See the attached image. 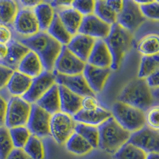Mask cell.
<instances>
[{
    "mask_svg": "<svg viewBox=\"0 0 159 159\" xmlns=\"http://www.w3.org/2000/svg\"><path fill=\"white\" fill-rule=\"evenodd\" d=\"M17 41L36 53L42 62L44 71H53L55 61L63 45L57 42L47 32L39 31L34 36L18 38Z\"/></svg>",
    "mask_w": 159,
    "mask_h": 159,
    "instance_id": "6da1fadb",
    "label": "cell"
},
{
    "mask_svg": "<svg viewBox=\"0 0 159 159\" xmlns=\"http://www.w3.org/2000/svg\"><path fill=\"white\" fill-rule=\"evenodd\" d=\"M118 101L146 112L154 107V99L145 79L133 80L127 84L118 96Z\"/></svg>",
    "mask_w": 159,
    "mask_h": 159,
    "instance_id": "7a4b0ae2",
    "label": "cell"
},
{
    "mask_svg": "<svg viewBox=\"0 0 159 159\" xmlns=\"http://www.w3.org/2000/svg\"><path fill=\"white\" fill-rule=\"evenodd\" d=\"M97 128L99 131L98 147L112 154L127 143L130 136V132L123 129L112 116L98 126Z\"/></svg>",
    "mask_w": 159,
    "mask_h": 159,
    "instance_id": "3957f363",
    "label": "cell"
},
{
    "mask_svg": "<svg viewBox=\"0 0 159 159\" xmlns=\"http://www.w3.org/2000/svg\"><path fill=\"white\" fill-rule=\"evenodd\" d=\"M111 56L112 63L111 69L117 70L120 66L126 52H128L131 46V33L123 29L119 24L111 25L109 34L103 39Z\"/></svg>",
    "mask_w": 159,
    "mask_h": 159,
    "instance_id": "277c9868",
    "label": "cell"
},
{
    "mask_svg": "<svg viewBox=\"0 0 159 159\" xmlns=\"http://www.w3.org/2000/svg\"><path fill=\"white\" fill-rule=\"evenodd\" d=\"M111 116L130 133L137 131L146 124L145 112L119 101L115 103L112 107Z\"/></svg>",
    "mask_w": 159,
    "mask_h": 159,
    "instance_id": "5b68a950",
    "label": "cell"
},
{
    "mask_svg": "<svg viewBox=\"0 0 159 159\" xmlns=\"http://www.w3.org/2000/svg\"><path fill=\"white\" fill-rule=\"evenodd\" d=\"M31 104L18 96H11L7 100L6 111L5 127L7 129L26 127Z\"/></svg>",
    "mask_w": 159,
    "mask_h": 159,
    "instance_id": "8992f818",
    "label": "cell"
},
{
    "mask_svg": "<svg viewBox=\"0 0 159 159\" xmlns=\"http://www.w3.org/2000/svg\"><path fill=\"white\" fill-rule=\"evenodd\" d=\"M147 18L142 14L139 5L135 1L126 0L123 1V7L117 15L116 23L129 31H135L146 21Z\"/></svg>",
    "mask_w": 159,
    "mask_h": 159,
    "instance_id": "52a82bcc",
    "label": "cell"
},
{
    "mask_svg": "<svg viewBox=\"0 0 159 159\" xmlns=\"http://www.w3.org/2000/svg\"><path fill=\"white\" fill-rule=\"evenodd\" d=\"M75 121L72 116L57 112L51 116L49 133L55 142L60 145L66 143L68 139L74 133Z\"/></svg>",
    "mask_w": 159,
    "mask_h": 159,
    "instance_id": "ba28073f",
    "label": "cell"
},
{
    "mask_svg": "<svg viewBox=\"0 0 159 159\" xmlns=\"http://www.w3.org/2000/svg\"><path fill=\"white\" fill-rule=\"evenodd\" d=\"M127 143L138 147L146 154L158 153V130L150 128L148 126H144L137 131L130 134Z\"/></svg>",
    "mask_w": 159,
    "mask_h": 159,
    "instance_id": "9c48e42d",
    "label": "cell"
},
{
    "mask_svg": "<svg viewBox=\"0 0 159 159\" xmlns=\"http://www.w3.org/2000/svg\"><path fill=\"white\" fill-rule=\"evenodd\" d=\"M85 64L63 45L55 61L53 71L65 76H76L83 73Z\"/></svg>",
    "mask_w": 159,
    "mask_h": 159,
    "instance_id": "30bf717a",
    "label": "cell"
},
{
    "mask_svg": "<svg viewBox=\"0 0 159 159\" xmlns=\"http://www.w3.org/2000/svg\"><path fill=\"white\" fill-rule=\"evenodd\" d=\"M50 119L51 115L38 107L36 103H33L26 127L32 135L38 138L47 137L50 135Z\"/></svg>",
    "mask_w": 159,
    "mask_h": 159,
    "instance_id": "8fae6325",
    "label": "cell"
},
{
    "mask_svg": "<svg viewBox=\"0 0 159 159\" xmlns=\"http://www.w3.org/2000/svg\"><path fill=\"white\" fill-rule=\"evenodd\" d=\"M55 84L56 78L54 73L43 71L39 76L33 78L29 90L22 98L30 104L35 103Z\"/></svg>",
    "mask_w": 159,
    "mask_h": 159,
    "instance_id": "7c38bea8",
    "label": "cell"
},
{
    "mask_svg": "<svg viewBox=\"0 0 159 159\" xmlns=\"http://www.w3.org/2000/svg\"><path fill=\"white\" fill-rule=\"evenodd\" d=\"M13 25L15 32L19 35L20 38H29L39 32L38 21L33 9H20Z\"/></svg>",
    "mask_w": 159,
    "mask_h": 159,
    "instance_id": "4fadbf2b",
    "label": "cell"
},
{
    "mask_svg": "<svg viewBox=\"0 0 159 159\" xmlns=\"http://www.w3.org/2000/svg\"><path fill=\"white\" fill-rule=\"evenodd\" d=\"M52 72L55 75L56 84L57 85H61L82 98L86 96H95V93L91 90L82 74L76 76H65L59 74L54 71H52Z\"/></svg>",
    "mask_w": 159,
    "mask_h": 159,
    "instance_id": "5bb4252c",
    "label": "cell"
},
{
    "mask_svg": "<svg viewBox=\"0 0 159 159\" xmlns=\"http://www.w3.org/2000/svg\"><path fill=\"white\" fill-rule=\"evenodd\" d=\"M110 30V25L105 23L92 14L83 17L80 26L78 30V33L94 39L103 40L107 38Z\"/></svg>",
    "mask_w": 159,
    "mask_h": 159,
    "instance_id": "9a60e30c",
    "label": "cell"
},
{
    "mask_svg": "<svg viewBox=\"0 0 159 159\" xmlns=\"http://www.w3.org/2000/svg\"><path fill=\"white\" fill-rule=\"evenodd\" d=\"M110 73L111 69H101L86 63L82 75L91 90L96 94L103 90Z\"/></svg>",
    "mask_w": 159,
    "mask_h": 159,
    "instance_id": "2e32d148",
    "label": "cell"
},
{
    "mask_svg": "<svg viewBox=\"0 0 159 159\" xmlns=\"http://www.w3.org/2000/svg\"><path fill=\"white\" fill-rule=\"evenodd\" d=\"M95 41L96 39L94 38L80 34H76L72 36L69 43L66 45V48L80 60L86 63L93 48Z\"/></svg>",
    "mask_w": 159,
    "mask_h": 159,
    "instance_id": "e0dca14e",
    "label": "cell"
},
{
    "mask_svg": "<svg viewBox=\"0 0 159 159\" xmlns=\"http://www.w3.org/2000/svg\"><path fill=\"white\" fill-rule=\"evenodd\" d=\"M87 63L95 67L110 69L112 63L111 56L103 40L96 39Z\"/></svg>",
    "mask_w": 159,
    "mask_h": 159,
    "instance_id": "ac0fdd59",
    "label": "cell"
},
{
    "mask_svg": "<svg viewBox=\"0 0 159 159\" xmlns=\"http://www.w3.org/2000/svg\"><path fill=\"white\" fill-rule=\"evenodd\" d=\"M58 90L61 103V112L72 117L82 108L83 98L74 94L61 85H58Z\"/></svg>",
    "mask_w": 159,
    "mask_h": 159,
    "instance_id": "d6986e66",
    "label": "cell"
},
{
    "mask_svg": "<svg viewBox=\"0 0 159 159\" xmlns=\"http://www.w3.org/2000/svg\"><path fill=\"white\" fill-rule=\"evenodd\" d=\"M111 117V113L105 109L98 107L94 110H84L80 109L76 115L72 116L75 122L79 123L89 125V126H99Z\"/></svg>",
    "mask_w": 159,
    "mask_h": 159,
    "instance_id": "ffe728a7",
    "label": "cell"
},
{
    "mask_svg": "<svg viewBox=\"0 0 159 159\" xmlns=\"http://www.w3.org/2000/svg\"><path fill=\"white\" fill-rule=\"evenodd\" d=\"M7 45V54L2 61H0V65H4L13 71H17L19 63L30 49L18 41H11Z\"/></svg>",
    "mask_w": 159,
    "mask_h": 159,
    "instance_id": "44dd1931",
    "label": "cell"
},
{
    "mask_svg": "<svg viewBox=\"0 0 159 159\" xmlns=\"http://www.w3.org/2000/svg\"><path fill=\"white\" fill-rule=\"evenodd\" d=\"M35 103L51 116L61 111L58 85L57 84L52 85Z\"/></svg>",
    "mask_w": 159,
    "mask_h": 159,
    "instance_id": "7402d4cb",
    "label": "cell"
},
{
    "mask_svg": "<svg viewBox=\"0 0 159 159\" xmlns=\"http://www.w3.org/2000/svg\"><path fill=\"white\" fill-rule=\"evenodd\" d=\"M17 71L33 79L39 76L44 69L36 53L30 50L22 59Z\"/></svg>",
    "mask_w": 159,
    "mask_h": 159,
    "instance_id": "603a6c76",
    "label": "cell"
},
{
    "mask_svg": "<svg viewBox=\"0 0 159 159\" xmlns=\"http://www.w3.org/2000/svg\"><path fill=\"white\" fill-rule=\"evenodd\" d=\"M32 83V78L15 71L6 86L7 90L12 96H22L29 90Z\"/></svg>",
    "mask_w": 159,
    "mask_h": 159,
    "instance_id": "cb8c5ba5",
    "label": "cell"
},
{
    "mask_svg": "<svg viewBox=\"0 0 159 159\" xmlns=\"http://www.w3.org/2000/svg\"><path fill=\"white\" fill-rule=\"evenodd\" d=\"M57 14L68 32L72 36L76 35L80 26L83 16L71 7L61 10Z\"/></svg>",
    "mask_w": 159,
    "mask_h": 159,
    "instance_id": "d4e9b609",
    "label": "cell"
},
{
    "mask_svg": "<svg viewBox=\"0 0 159 159\" xmlns=\"http://www.w3.org/2000/svg\"><path fill=\"white\" fill-rule=\"evenodd\" d=\"M33 10L38 21L39 31L46 32L54 17L53 8L47 2H42Z\"/></svg>",
    "mask_w": 159,
    "mask_h": 159,
    "instance_id": "484cf974",
    "label": "cell"
},
{
    "mask_svg": "<svg viewBox=\"0 0 159 159\" xmlns=\"http://www.w3.org/2000/svg\"><path fill=\"white\" fill-rule=\"evenodd\" d=\"M46 32L52 38H54L57 42H59L61 45H65V46H66L69 43L70 40L72 38V35L68 32L67 30L65 29V27L62 24V22H61L57 13H55L53 19H52V22H51L50 25L48 28Z\"/></svg>",
    "mask_w": 159,
    "mask_h": 159,
    "instance_id": "4316f807",
    "label": "cell"
},
{
    "mask_svg": "<svg viewBox=\"0 0 159 159\" xmlns=\"http://www.w3.org/2000/svg\"><path fill=\"white\" fill-rule=\"evenodd\" d=\"M19 8L15 1L0 0V25H13Z\"/></svg>",
    "mask_w": 159,
    "mask_h": 159,
    "instance_id": "83f0119b",
    "label": "cell"
},
{
    "mask_svg": "<svg viewBox=\"0 0 159 159\" xmlns=\"http://www.w3.org/2000/svg\"><path fill=\"white\" fill-rule=\"evenodd\" d=\"M74 132L87 141L92 149L97 148L99 146V131L97 127L77 123L75 124Z\"/></svg>",
    "mask_w": 159,
    "mask_h": 159,
    "instance_id": "f1b7e54d",
    "label": "cell"
},
{
    "mask_svg": "<svg viewBox=\"0 0 159 159\" xmlns=\"http://www.w3.org/2000/svg\"><path fill=\"white\" fill-rule=\"evenodd\" d=\"M69 151L77 155L86 154L92 150V147L87 141L76 133H73L65 143Z\"/></svg>",
    "mask_w": 159,
    "mask_h": 159,
    "instance_id": "f546056e",
    "label": "cell"
},
{
    "mask_svg": "<svg viewBox=\"0 0 159 159\" xmlns=\"http://www.w3.org/2000/svg\"><path fill=\"white\" fill-rule=\"evenodd\" d=\"M94 15L110 25L116 23L117 14L109 7L107 1H95Z\"/></svg>",
    "mask_w": 159,
    "mask_h": 159,
    "instance_id": "4dcf8cb0",
    "label": "cell"
},
{
    "mask_svg": "<svg viewBox=\"0 0 159 159\" xmlns=\"http://www.w3.org/2000/svg\"><path fill=\"white\" fill-rule=\"evenodd\" d=\"M138 50L144 56L158 54L159 42L157 34H150L142 38L138 44Z\"/></svg>",
    "mask_w": 159,
    "mask_h": 159,
    "instance_id": "1f68e13d",
    "label": "cell"
},
{
    "mask_svg": "<svg viewBox=\"0 0 159 159\" xmlns=\"http://www.w3.org/2000/svg\"><path fill=\"white\" fill-rule=\"evenodd\" d=\"M147 154L144 151L130 143H125L113 155L114 159H146Z\"/></svg>",
    "mask_w": 159,
    "mask_h": 159,
    "instance_id": "d6a6232c",
    "label": "cell"
},
{
    "mask_svg": "<svg viewBox=\"0 0 159 159\" xmlns=\"http://www.w3.org/2000/svg\"><path fill=\"white\" fill-rule=\"evenodd\" d=\"M158 54L154 56H143L141 60L139 71V79H146L147 76L158 70Z\"/></svg>",
    "mask_w": 159,
    "mask_h": 159,
    "instance_id": "836d02e7",
    "label": "cell"
},
{
    "mask_svg": "<svg viewBox=\"0 0 159 159\" xmlns=\"http://www.w3.org/2000/svg\"><path fill=\"white\" fill-rule=\"evenodd\" d=\"M22 150L31 159H43L45 156L43 144L39 138L31 134Z\"/></svg>",
    "mask_w": 159,
    "mask_h": 159,
    "instance_id": "e575fe53",
    "label": "cell"
},
{
    "mask_svg": "<svg viewBox=\"0 0 159 159\" xmlns=\"http://www.w3.org/2000/svg\"><path fill=\"white\" fill-rule=\"evenodd\" d=\"M13 146L15 149H23L31 134L26 127H18L9 129Z\"/></svg>",
    "mask_w": 159,
    "mask_h": 159,
    "instance_id": "d590c367",
    "label": "cell"
},
{
    "mask_svg": "<svg viewBox=\"0 0 159 159\" xmlns=\"http://www.w3.org/2000/svg\"><path fill=\"white\" fill-rule=\"evenodd\" d=\"M9 129L6 127H0V159H7L14 150Z\"/></svg>",
    "mask_w": 159,
    "mask_h": 159,
    "instance_id": "8d00e7d4",
    "label": "cell"
},
{
    "mask_svg": "<svg viewBox=\"0 0 159 159\" xmlns=\"http://www.w3.org/2000/svg\"><path fill=\"white\" fill-rule=\"evenodd\" d=\"M139 8L146 18L158 20L159 2L157 1H147L145 3L140 4Z\"/></svg>",
    "mask_w": 159,
    "mask_h": 159,
    "instance_id": "74e56055",
    "label": "cell"
},
{
    "mask_svg": "<svg viewBox=\"0 0 159 159\" xmlns=\"http://www.w3.org/2000/svg\"><path fill=\"white\" fill-rule=\"evenodd\" d=\"M72 9L80 13L83 17L92 15L94 13L95 1L92 0H76L71 5Z\"/></svg>",
    "mask_w": 159,
    "mask_h": 159,
    "instance_id": "f35d334b",
    "label": "cell"
},
{
    "mask_svg": "<svg viewBox=\"0 0 159 159\" xmlns=\"http://www.w3.org/2000/svg\"><path fill=\"white\" fill-rule=\"evenodd\" d=\"M146 123H147L149 127L158 130L159 121L157 106H154L147 111V114L146 115Z\"/></svg>",
    "mask_w": 159,
    "mask_h": 159,
    "instance_id": "ab89813d",
    "label": "cell"
},
{
    "mask_svg": "<svg viewBox=\"0 0 159 159\" xmlns=\"http://www.w3.org/2000/svg\"><path fill=\"white\" fill-rule=\"evenodd\" d=\"M14 72L15 71H13L12 69L0 65V90L3 89L7 86Z\"/></svg>",
    "mask_w": 159,
    "mask_h": 159,
    "instance_id": "60d3db41",
    "label": "cell"
},
{
    "mask_svg": "<svg viewBox=\"0 0 159 159\" xmlns=\"http://www.w3.org/2000/svg\"><path fill=\"white\" fill-rule=\"evenodd\" d=\"M12 32L8 26L0 25V44L8 45L12 41Z\"/></svg>",
    "mask_w": 159,
    "mask_h": 159,
    "instance_id": "b9f144b4",
    "label": "cell"
},
{
    "mask_svg": "<svg viewBox=\"0 0 159 159\" xmlns=\"http://www.w3.org/2000/svg\"><path fill=\"white\" fill-rule=\"evenodd\" d=\"M98 106L97 100L92 96H86L83 98L82 100V109L84 110H94L97 108Z\"/></svg>",
    "mask_w": 159,
    "mask_h": 159,
    "instance_id": "7bdbcfd3",
    "label": "cell"
},
{
    "mask_svg": "<svg viewBox=\"0 0 159 159\" xmlns=\"http://www.w3.org/2000/svg\"><path fill=\"white\" fill-rule=\"evenodd\" d=\"M7 105V100L0 94V127H5Z\"/></svg>",
    "mask_w": 159,
    "mask_h": 159,
    "instance_id": "ee69618b",
    "label": "cell"
},
{
    "mask_svg": "<svg viewBox=\"0 0 159 159\" xmlns=\"http://www.w3.org/2000/svg\"><path fill=\"white\" fill-rule=\"evenodd\" d=\"M159 73L158 70L154 72V73H152L151 75H150L149 76H147L145 80L147 82V84L148 85V87L150 89H157L159 85Z\"/></svg>",
    "mask_w": 159,
    "mask_h": 159,
    "instance_id": "f6af8a7d",
    "label": "cell"
},
{
    "mask_svg": "<svg viewBox=\"0 0 159 159\" xmlns=\"http://www.w3.org/2000/svg\"><path fill=\"white\" fill-rule=\"evenodd\" d=\"M7 159H31L22 149H14Z\"/></svg>",
    "mask_w": 159,
    "mask_h": 159,
    "instance_id": "bcb514c9",
    "label": "cell"
},
{
    "mask_svg": "<svg viewBox=\"0 0 159 159\" xmlns=\"http://www.w3.org/2000/svg\"><path fill=\"white\" fill-rule=\"evenodd\" d=\"M72 1H61V0H55L52 2H48V3L52 8H69L72 5Z\"/></svg>",
    "mask_w": 159,
    "mask_h": 159,
    "instance_id": "7dc6e473",
    "label": "cell"
},
{
    "mask_svg": "<svg viewBox=\"0 0 159 159\" xmlns=\"http://www.w3.org/2000/svg\"><path fill=\"white\" fill-rule=\"evenodd\" d=\"M107 3L117 15L123 7V1H107Z\"/></svg>",
    "mask_w": 159,
    "mask_h": 159,
    "instance_id": "c3c4849f",
    "label": "cell"
},
{
    "mask_svg": "<svg viewBox=\"0 0 159 159\" xmlns=\"http://www.w3.org/2000/svg\"><path fill=\"white\" fill-rule=\"evenodd\" d=\"M40 2H41V1H31V0H28V1H21L20 3L22 4V7H25V8L33 9V8H34L36 6H38Z\"/></svg>",
    "mask_w": 159,
    "mask_h": 159,
    "instance_id": "681fc988",
    "label": "cell"
},
{
    "mask_svg": "<svg viewBox=\"0 0 159 159\" xmlns=\"http://www.w3.org/2000/svg\"><path fill=\"white\" fill-rule=\"evenodd\" d=\"M8 52V45L0 44V61L7 57Z\"/></svg>",
    "mask_w": 159,
    "mask_h": 159,
    "instance_id": "f907efd6",
    "label": "cell"
},
{
    "mask_svg": "<svg viewBox=\"0 0 159 159\" xmlns=\"http://www.w3.org/2000/svg\"><path fill=\"white\" fill-rule=\"evenodd\" d=\"M146 159H159L158 153H150L147 154Z\"/></svg>",
    "mask_w": 159,
    "mask_h": 159,
    "instance_id": "816d5d0a",
    "label": "cell"
}]
</instances>
